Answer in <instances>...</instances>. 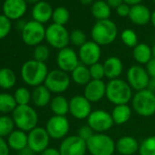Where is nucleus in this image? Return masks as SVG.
<instances>
[{
    "instance_id": "nucleus-1",
    "label": "nucleus",
    "mask_w": 155,
    "mask_h": 155,
    "mask_svg": "<svg viewBox=\"0 0 155 155\" xmlns=\"http://www.w3.org/2000/svg\"><path fill=\"white\" fill-rule=\"evenodd\" d=\"M49 70L46 63L35 59L26 61L20 68V76L25 84L36 88L43 85Z\"/></svg>"
},
{
    "instance_id": "nucleus-2",
    "label": "nucleus",
    "mask_w": 155,
    "mask_h": 155,
    "mask_svg": "<svg viewBox=\"0 0 155 155\" xmlns=\"http://www.w3.org/2000/svg\"><path fill=\"white\" fill-rule=\"evenodd\" d=\"M132 97V89L124 80H112L107 83L106 98L114 106L128 104L131 101Z\"/></svg>"
},
{
    "instance_id": "nucleus-3",
    "label": "nucleus",
    "mask_w": 155,
    "mask_h": 155,
    "mask_svg": "<svg viewBox=\"0 0 155 155\" xmlns=\"http://www.w3.org/2000/svg\"><path fill=\"white\" fill-rule=\"evenodd\" d=\"M91 40L101 46L112 44L118 37V27L110 19L98 20L91 31Z\"/></svg>"
},
{
    "instance_id": "nucleus-4",
    "label": "nucleus",
    "mask_w": 155,
    "mask_h": 155,
    "mask_svg": "<svg viewBox=\"0 0 155 155\" xmlns=\"http://www.w3.org/2000/svg\"><path fill=\"white\" fill-rule=\"evenodd\" d=\"M11 117L16 127L25 132H29L38 127V114L30 105H18Z\"/></svg>"
},
{
    "instance_id": "nucleus-5",
    "label": "nucleus",
    "mask_w": 155,
    "mask_h": 155,
    "mask_svg": "<svg viewBox=\"0 0 155 155\" xmlns=\"http://www.w3.org/2000/svg\"><path fill=\"white\" fill-rule=\"evenodd\" d=\"M87 149L91 155H113L116 141L107 133H95L87 141Z\"/></svg>"
},
{
    "instance_id": "nucleus-6",
    "label": "nucleus",
    "mask_w": 155,
    "mask_h": 155,
    "mask_svg": "<svg viewBox=\"0 0 155 155\" xmlns=\"http://www.w3.org/2000/svg\"><path fill=\"white\" fill-rule=\"evenodd\" d=\"M132 110L141 117L155 114V94L146 90L137 91L131 100Z\"/></svg>"
},
{
    "instance_id": "nucleus-7",
    "label": "nucleus",
    "mask_w": 155,
    "mask_h": 155,
    "mask_svg": "<svg viewBox=\"0 0 155 155\" xmlns=\"http://www.w3.org/2000/svg\"><path fill=\"white\" fill-rule=\"evenodd\" d=\"M71 81V78L68 73L60 70L59 68H56L48 72L44 85L51 93L61 95L68 90Z\"/></svg>"
},
{
    "instance_id": "nucleus-8",
    "label": "nucleus",
    "mask_w": 155,
    "mask_h": 155,
    "mask_svg": "<svg viewBox=\"0 0 155 155\" xmlns=\"http://www.w3.org/2000/svg\"><path fill=\"white\" fill-rule=\"evenodd\" d=\"M69 34L70 32H68L65 26L52 23L46 28L45 40L53 48L60 50L68 47V44L70 43Z\"/></svg>"
},
{
    "instance_id": "nucleus-9",
    "label": "nucleus",
    "mask_w": 155,
    "mask_h": 155,
    "mask_svg": "<svg viewBox=\"0 0 155 155\" xmlns=\"http://www.w3.org/2000/svg\"><path fill=\"white\" fill-rule=\"evenodd\" d=\"M46 38V28L43 24L38 23L35 20L28 21L25 28L21 31L22 41L29 46L36 47L42 44Z\"/></svg>"
},
{
    "instance_id": "nucleus-10",
    "label": "nucleus",
    "mask_w": 155,
    "mask_h": 155,
    "mask_svg": "<svg viewBox=\"0 0 155 155\" xmlns=\"http://www.w3.org/2000/svg\"><path fill=\"white\" fill-rule=\"evenodd\" d=\"M127 82L132 89V91H140L147 89L150 81V76L146 70V68L141 65H132L127 70Z\"/></svg>"
},
{
    "instance_id": "nucleus-11",
    "label": "nucleus",
    "mask_w": 155,
    "mask_h": 155,
    "mask_svg": "<svg viewBox=\"0 0 155 155\" xmlns=\"http://www.w3.org/2000/svg\"><path fill=\"white\" fill-rule=\"evenodd\" d=\"M87 124L95 133H105L114 126V121L109 111L99 109L92 110L87 119Z\"/></svg>"
},
{
    "instance_id": "nucleus-12",
    "label": "nucleus",
    "mask_w": 155,
    "mask_h": 155,
    "mask_svg": "<svg viewBox=\"0 0 155 155\" xmlns=\"http://www.w3.org/2000/svg\"><path fill=\"white\" fill-rule=\"evenodd\" d=\"M45 129L52 140H63L69 132L70 123L66 116L53 115L48 120Z\"/></svg>"
},
{
    "instance_id": "nucleus-13",
    "label": "nucleus",
    "mask_w": 155,
    "mask_h": 155,
    "mask_svg": "<svg viewBox=\"0 0 155 155\" xmlns=\"http://www.w3.org/2000/svg\"><path fill=\"white\" fill-rule=\"evenodd\" d=\"M60 155H86L87 141L76 135H69L63 139L59 145Z\"/></svg>"
},
{
    "instance_id": "nucleus-14",
    "label": "nucleus",
    "mask_w": 155,
    "mask_h": 155,
    "mask_svg": "<svg viewBox=\"0 0 155 155\" xmlns=\"http://www.w3.org/2000/svg\"><path fill=\"white\" fill-rule=\"evenodd\" d=\"M50 136L47 130L42 127H36L28 132V147L35 153H41L49 147Z\"/></svg>"
},
{
    "instance_id": "nucleus-15",
    "label": "nucleus",
    "mask_w": 155,
    "mask_h": 155,
    "mask_svg": "<svg viewBox=\"0 0 155 155\" xmlns=\"http://www.w3.org/2000/svg\"><path fill=\"white\" fill-rule=\"evenodd\" d=\"M58 68L70 74L81 64L79 55L72 48L67 47L58 50L56 58Z\"/></svg>"
},
{
    "instance_id": "nucleus-16",
    "label": "nucleus",
    "mask_w": 155,
    "mask_h": 155,
    "mask_svg": "<svg viewBox=\"0 0 155 155\" xmlns=\"http://www.w3.org/2000/svg\"><path fill=\"white\" fill-rule=\"evenodd\" d=\"M92 112L91 102L83 95H75L69 100V114L76 120H87Z\"/></svg>"
},
{
    "instance_id": "nucleus-17",
    "label": "nucleus",
    "mask_w": 155,
    "mask_h": 155,
    "mask_svg": "<svg viewBox=\"0 0 155 155\" xmlns=\"http://www.w3.org/2000/svg\"><path fill=\"white\" fill-rule=\"evenodd\" d=\"M78 55L81 64L90 67L100 62L101 58V47L93 40H88L84 45L79 48Z\"/></svg>"
},
{
    "instance_id": "nucleus-18",
    "label": "nucleus",
    "mask_w": 155,
    "mask_h": 155,
    "mask_svg": "<svg viewBox=\"0 0 155 155\" xmlns=\"http://www.w3.org/2000/svg\"><path fill=\"white\" fill-rule=\"evenodd\" d=\"M28 10L26 0H5L2 5L3 15L10 20L21 19Z\"/></svg>"
},
{
    "instance_id": "nucleus-19",
    "label": "nucleus",
    "mask_w": 155,
    "mask_h": 155,
    "mask_svg": "<svg viewBox=\"0 0 155 155\" xmlns=\"http://www.w3.org/2000/svg\"><path fill=\"white\" fill-rule=\"evenodd\" d=\"M107 83L103 81L91 80L85 87L83 91V96L91 103L98 102L106 97Z\"/></svg>"
},
{
    "instance_id": "nucleus-20",
    "label": "nucleus",
    "mask_w": 155,
    "mask_h": 155,
    "mask_svg": "<svg viewBox=\"0 0 155 155\" xmlns=\"http://www.w3.org/2000/svg\"><path fill=\"white\" fill-rule=\"evenodd\" d=\"M103 67L105 70V78L110 81L120 79L124 69L122 60L116 56H111L106 58L103 62Z\"/></svg>"
},
{
    "instance_id": "nucleus-21",
    "label": "nucleus",
    "mask_w": 155,
    "mask_h": 155,
    "mask_svg": "<svg viewBox=\"0 0 155 155\" xmlns=\"http://www.w3.org/2000/svg\"><path fill=\"white\" fill-rule=\"evenodd\" d=\"M53 11L54 9L52 6L48 2L42 0V1L33 6L31 10V16L33 20L44 25L45 23H48L49 20L52 19Z\"/></svg>"
},
{
    "instance_id": "nucleus-22",
    "label": "nucleus",
    "mask_w": 155,
    "mask_h": 155,
    "mask_svg": "<svg viewBox=\"0 0 155 155\" xmlns=\"http://www.w3.org/2000/svg\"><path fill=\"white\" fill-rule=\"evenodd\" d=\"M140 142L138 140L130 135H124L116 141V151L120 155H133L139 152Z\"/></svg>"
},
{
    "instance_id": "nucleus-23",
    "label": "nucleus",
    "mask_w": 155,
    "mask_h": 155,
    "mask_svg": "<svg viewBox=\"0 0 155 155\" xmlns=\"http://www.w3.org/2000/svg\"><path fill=\"white\" fill-rule=\"evenodd\" d=\"M128 18L134 25L145 26L150 22L151 12L146 6L140 4L130 7V11Z\"/></svg>"
},
{
    "instance_id": "nucleus-24",
    "label": "nucleus",
    "mask_w": 155,
    "mask_h": 155,
    "mask_svg": "<svg viewBox=\"0 0 155 155\" xmlns=\"http://www.w3.org/2000/svg\"><path fill=\"white\" fill-rule=\"evenodd\" d=\"M31 96L32 103L38 108H44L49 105L52 100V93L44 84L34 88L31 91Z\"/></svg>"
},
{
    "instance_id": "nucleus-25",
    "label": "nucleus",
    "mask_w": 155,
    "mask_h": 155,
    "mask_svg": "<svg viewBox=\"0 0 155 155\" xmlns=\"http://www.w3.org/2000/svg\"><path fill=\"white\" fill-rule=\"evenodd\" d=\"M7 142L10 150L21 151L28 147V132L17 129L7 137Z\"/></svg>"
},
{
    "instance_id": "nucleus-26",
    "label": "nucleus",
    "mask_w": 155,
    "mask_h": 155,
    "mask_svg": "<svg viewBox=\"0 0 155 155\" xmlns=\"http://www.w3.org/2000/svg\"><path fill=\"white\" fill-rule=\"evenodd\" d=\"M132 57L139 65H147L152 58L151 47L145 43H139L132 50Z\"/></svg>"
},
{
    "instance_id": "nucleus-27",
    "label": "nucleus",
    "mask_w": 155,
    "mask_h": 155,
    "mask_svg": "<svg viewBox=\"0 0 155 155\" xmlns=\"http://www.w3.org/2000/svg\"><path fill=\"white\" fill-rule=\"evenodd\" d=\"M110 114L114 124L123 125L130 120L132 115V109L129 104L116 105L112 109Z\"/></svg>"
},
{
    "instance_id": "nucleus-28",
    "label": "nucleus",
    "mask_w": 155,
    "mask_h": 155,
    "mask_svg": "<svg viewBox=\"0 0 155 155\" xmlns=\"http://www.w3.org/2000/svg\"><path fill=\"white\" fill-rule=\"evenodd\" d=\"M71 81L79 86H86L91 81V76L90 72V68L88 66L83 64H80L70 74Z\"/></svg>"
},
{
    "instance_id": "nucleus-29",
    "label": "nucleus",
    "mask_w": 155,
    "mask_h": 155,
    "mask_svg": "<svg viewBox=\"0 0 155 155\" xmlns=\"http://www.w3.org/2000/svg\"><path fill=\"white\" fill-rule=\"evenodd\" d=\"M49 107L54 115L66 116L69 113V100L62 95H57L52 98Z\"/></svg>"
},
{
    "instance_id": "nucleus-30",
    "label": "nucleus",
    "mask_w": 155,
    "mask_h": 155,
    "mask_svg": "<svg viewBox=\"0 0 155 155\" xmlns=\"http://www.w3.org/2000/svg\"><path fill=\"white\" fill-rule=\"evenodd\" d=\"M91 14L93 18L98 20L110 19L111 15V8L106 1H95L91 5Z\"/></svg>"
},
{
    "instance_id": "nucleus-31",
    "label": "nucleus",
    "mask_w": 155,
    "mask_h": 155,
    "mask_svg": "<svg viewBox=\"0 0 155 155\" xmlns=\"http://www.w3.org/2000/svg\"><path fill=\"white\" fill-rule=\"evenodd\" d=\"M17 83V76L14 70L9 68H0V88L8 91L15 87Z\"/></svg>"
},
{
    "instance_id": "nucleus-32",
    "label": "nucleus",
    "mask_w": 155,
    "mask_h": 155,
    "mask_svg": "<svg viewBox=\"0 0 155 155\" xmlns=\"http://www.w3.org/2000/svg\"><path fill=\"white\" fill-rule=\"evenodd\" d=\"M17 107L18 104L14 95L8 92L0 93V112L8 115V113H12Z\"/></svg>"
},
{
    "instance_id": "nucleus-33",
    "label": "nucleus",
    "mask_w": 155,
    "mask_h": 155,
    "mask_svg": "<svg viewBox=\"0 0 155 155\" xmlns=\"http://www.w3.org/2000/svg\"><path fill=\"white\" fill-rule=\"evenodd\" d=\"M69 18H70V13L67 8L58 7L54 9L52 15L53 23L60 26H65L68 23Z\"/></svg>"
},
{
    "instance_id": "nucleus-34",
    "label": "nucleus",
    "mask_w": 155,
    "mask_h": 155,
    "mask_svg": "<svg viewBox=\"0 0 155 155\" xmlns=\"http://www.w3.org/2000/svg\"><path fill=\"white\" fill-rule=\"evenodd\" d=\"M15 127L16 125L11 116H0V137H8V135L15 130Z\"/></svg>"
},
{
    "instance_id": "nucleus-35",
    "label": "nucleus",
    "mask_w": 155,
    "mask_h": 155,
    "mask_svg": "<svg viewBox=\"0 0 155 155\" xmlns=\"http://www.w3.org/2000/svg\"><path fill=\"white\" fill-rule=\"evenodd\" d=\"M139 153L140 155H155V135L149 136L141 140Z\"/></svg>"
},
{
    "instance_id": "nucleus-36",
    "label": "nucleus",
    "mask_w": 155,
    "mask_h": 155,
    "mask_svg": "<svg viewBox=\"0 0 155 155\" xmlns=\"http://www.w3.org/2000/svg\"><path fill=\"white\" fill-rule=\"evenodd\" d=\"M120 39L122 43L128 48H133L139 44L137 33L130 28H126L122 30V32L120 33Z\"/></svg>"
},
{
    "instance_id": "nucleus-37",
    "label": "nucleus",
    "mask_w": 155,
    "mask_h": 155,
    "mask_svg": "<svg viewBox=\"0 0 155 155\" xmlns=\"http://www.w3.org/2000/svg\"><path fill=\"white\" fill-rule=\"evenodd\" d=\"M13 95L18 105H29L31 102V91L26 87L17 89Z\"/></svg>"
},
{
    "instance_id": "nucleus-38",
    "label": "nucleus",
    "mask_w": 155,
    "mask_h": 155,
    "mask_svg": "<svg viewBox=\"0 0 155 155\" xmlns=\"http://www.w3.org/2000/svg\"><path fill=\"white\" fill-rule=\"evenodd\" d=\"M49 56H50V49L48 46L45 44H40L34 48L33 59L46 63V61L49 58Z\"/></svg>"
},
{
    "instance_id": "nucleus-39",
    "label": "nucleus",
    "mask_w": 155,
    "mask_h": 155,
    "mask_svg": "<svg viewBox=\"0 0 155 155\" xmlns=\"http://www.w3.org/2000/svg\"><path fill=\"white\" fill-rule=\"evenodd\" d=\"M69 41L75 47L81 48L88 41L87 35L84 31L81 29H74L69 34Z\"/></svg>"
},
{
    "instance_id": "nucleus-40",
    "label": "nucleus",
    "mask_w": 155,
    "mask_h": 155,
    "mask_svg": "<svg viewBox=\"0 0 155 155\" xmlns=\"http://www.w3.org/2000/svg\"><path fill=\"white\" fill-rule=\"evenodd\" d=\"M91 80H96V81H103L105 78V70L103 64L101 62H98L96 64H93L89 67Z\"/></svg>"
},
{
    "instance_id": "nucleus-41",
    "label": "nucleus",
    "mask_w": 155,
    "mask_h": 155,
    "mask_svg": "<svg viewBox=\"0 0 155 155\" xmlns=\"http://www.w3.org/2000/svg\"><path fill=\"white\" fill-rule=\"evenodd\" d=\"M12 28L11 20L3 14H0V39L7 38Z\"/></svg>"
},
{
    "instance_id": "nucleus-42",
    "label": "nucleus",
    "mask_w": 155,
    "mask_h": 155,
    "mask_svg": "<svg viewBox=\"0 0 155 155\" xmlns=\"http://www.w3.org/2000/svg\"><path fill=\"white\" fill-rule=\"evenodd\" d=\"M94 134H95L94 130H93L88 124L80 127L79 130H78V133H77L78 136L81 137V138L82 140H84L85 141H88Z\"/></svg>"
},
{
    "instance_id": "nucleus-43",
    "label": "nucleus",
    "mask_w": 155,
    "mask_h": 155,
    "mask_svg": "<svg viewBox=\"0 0 155 155\" xmlns=\"http://www.w3.org/2000/svg\"><path fill=\"white\" fill-rule=\"evenodd\" d=\"M130 6L123 3L122 5H120L119 8H116V12L117 14L121 17V18H125V17H129L130 15Z\"/></svg>"
},
{
    "instance_id": "nucleus-44",
    "label": "nucleus",
    "mask_w": 155,
    "mask_h": 155,
    "mask_svg": "<svg viewBox=\"0 0 155 155\" xmlns=\"http://www.w3.org/2000/svg\"><path fill=\"white\" fill-rule=\"evenodd\" d=\"M10 148L7 142V140L0 137V155H9Z\"/></svg>"
},
{
    "instance_id": "nucleus-45",
    "label": "nucleus",
    "mask_w": 155,
    "mask_h": 155,
    "mask_svg": "<svg viewBox=\"0 0 155 155\" xmlns=\"http://www.w3.org/2000/svg\"><path fill=\"white\" fill-rule=\"evenodd\" d=\"M145 68L150 79H155V58H152Z\"/></svg>"
},
{
    "instance_id": "nucleus-46",
    "label": "nucleus",
    "mask_w": 155,
    "mask_h": 155,
    "mask_svg": "<svg viewBox=\"0 0 155 155\" xmlns=\"http://www.w3.org/2000/svg\"><path fill=\"white\" fill-rule=\"evenodd\" d=\"M40 155H60L59 150L54 147H48L45 150H43Z\"/></svg>"
},
{
    "instance_id": "nucleus-47",
    "label": "nucleus",
    "mask_w": 155,
    "mask_h": 155,
    "mask_svg": "<svg viewBox=\"0 0 155 155\" xmlns=\"http://www.w3.org/2000/svg\"><path fill=\"white\" fill-rule=\"evenodd\" d=\"M106 2L111 8H117L124 3L123 0H106Z\"/></svg>"
},
{
    "instance_id": "nucleus-48",
    "label": "nucleus",
    "mask_w": 155,
    "mask_h": 155,
    "mask_svg": "<svg viewBox=\"0 0 155 155\" xmlns=\"http://www.w3.org/2000/svg\"><path fill=\"white\" fill-rule=\"evenodd\" d=\"M147 90L155 94V79H150V81L147 86Z\"/></svg>"
},
{
    "instance_id": "nucleus-49",
    "label": "nucleus",
    "mask_w": 155,
    "mask_h": 155,
    "mask_svg": "<svg viewBox=\"0 0 155 155\" xmlns=\"http://www.w3.org/2000/svg\"><path fill=\"white\" fill-rule=\"evenodd\" d=\"M124 3L132 7V6H136V5H140L141 4L142 0H123Z\"/></svg>"
},
{
    "instance_id": "nucleus-50",
    "label": "nucleus",
    "mask_w": 155,
    "mask_h": 155,
    "mask_svg": "<svg viewBox=\"0 0 155 155\" xmlns=\"http://www.w3.org/2000/svg\"><path fill=\"white\" fill-rule=\"evenodd\" d=\"M26 24H27V22H26V21H24V20H22V19L18 20V21H17V24H16L17 29H18V30H19V31L21 32V31L23 30V28H25Z\"/></svg>"
},
{
    "instance_id": "nucleus-51",
    "label": "nucleus",
    "mask_w": 155,
    "mask_h": 155,
    "mask_svg": "<svg viewBox=\"0 0 155 155\" xmlns=\"http://www.w3.org/2000/svg\"><path fill=\"white\" fill-rule=\"evenodd\" d=\"M34 151H32L28 147H27L26 149H24L23 150L20 151V155H34Z\"/></svg>"
},
{
    "instance_id": "nucleus-52",
    "label": "nucleus",
    "mask_w": 155,
    "mask_h": 155,
    "mask_svg": "<svg viewBox=\"0 0 155 155\" xmlns=\"http://www.w3.org/2000/svg\"><path fill=\"white\" fill-rule=\"evenodd\" d=\"M80 2L83 6H90V5H92L95 2V0H80Z\"/></svg>"
},
{
    "instance_id": "nucleus-53",
    "label": "nucleus",
    "mask_w": 155,
    "mask_h": 155,
    "mask_svg": "<svg viewBox=\"0 0 155 155\" xmlns=\"http://www.w3.org/2000/svg\"><path fill=\"white\" fill-rule=\"evenodd\" d=\"M150 23L155 28V10L151 12V18H150Z\"/></svg>"
},
{
    "instance_id": "nucleus-54",
    "label": "nucleus",
    "mask_w": 155,
    "mask_h": 155,
    "mask_svg": "<svg viewBox=\"0 0 155 155\" xmlns=\"http://www.w3.org/2000/svg\"><path fill=\"white\" fill-rule=\"evenodd\" d=\"M26 1H27L28 4H33V5H35V4L42 1V0H26Z\"/></svg>"
},
{
    "instance_id": "nucleus-55",
    "label": "nucleus",
    "mask_w": 155,
    "mask_h": 155,
    "mask_svg": "<svg viewBox=\"0 0 155 155\" xmlns=\"http://www.w3.org/2000/svg\"><path fill=\"white\" fill-rule=\"evenodd\" d=\"M151 51H152V57H153V58H155V43L151 47Z\"/></svg>"
},
{
    "instance_id": "nucleus-56",
    "label": "nucleus",
    "mask_w": 155,
    "mask_h": 155,
    "mask_svg": "<svg viewBox=\"0 0 155 155\" xmlns=\"http://www.w3.org/2000/svg\"><path fill=\"white\" fill-rule=\"evenodd\" d=\"M95 1H106V0H95Z\"/></svg>"
},
{
    "instance_id": "nucleus-57",
    "label": "nucleus",
    "mask_w": 155,
    "mask_h": 155,
    "mask_svg": "<svg viewBox=\"0 0 155 155\" xmlns=\"http://www.w3.org/2000/svg\"><path fill=\"white\" fill-rule=\"evenodd\" d=\"M152 1H153V2H154V4H155V0H152Z\"/></svg>"
}]
</instances>
